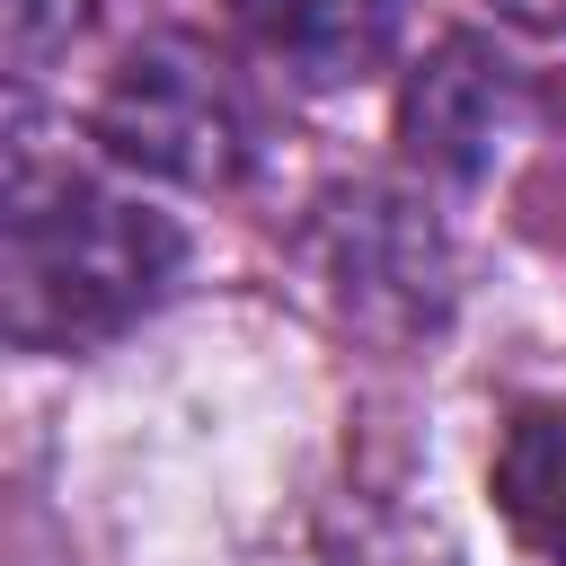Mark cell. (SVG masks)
I'll use <instances>...</instances> for the list:
<instances>
[{"label":"cell","instance_id":"2","mask_svg":"<svg viewBox=\"0 0 566 566\" xmlns=\"http://www.w3.org/2000/svg\"><path fill=\"white\" fill-rule=\"evenodd\" d=\"M97 142L124 168H150L168 186H230L248 159L239 97H230L221 62L186 35H150L115 62V80L97 97Z\"/></svg>","mask_w":566,"mask_h":566},{"label":"cell","instance_id":"5","mask_svg":"<svg viewBox=\"0 0 566 566\" xmlns=\"http://www.w3.org/2000/svg\"><path fill=\"white\" fill-rule=\"evenodd\" d=\"M239 18L301 88H345V80L380 71L398 0H239Z\"/></svg>","mask_w":566,"mask_h":566},{"label":"cell","instance_id":"7","mask_svg":"<svg viewBox=\"0 0 566 566\" xmlns=\"http://www.w3.org/2000/svg\"><path fill=\"white\" fill-rule=\"evenodd\" d=\"M88 9L97 0H9L0 18H9V62H44L53 44H71L80 27H88Z\"/></svg>","mask_w":566,"mask_h":566},{"label":"cell","instance_id":"4","mask_svg":"<svg viewBox=\"0 0 566 566\" xmlns=\"http://www.w3.org/2000/svg\"><path fill=\"white\" fill-rule=\"evenodd\" d=\"M398 133L424 168L442 177H478L495 168L504 133H513V71L495 62V44L478 35H442L416 80H407V106H398Z\"/></svg>","mask_w":566,"mask_h":566},{"label":"cell","instance_id":"6","mask_svg":"<svg viewBox=\"0 0 566 566\" xmlns=\"http://www.w3.org/2000/svg\"><path fill=\"white\" fill-rule=\"evenodd\" d=\"M495 504L513 513V531L548 557H566V416L557 407H531L504 424V451H495Z\"/></svg>","mask_w":566,"mask_h":566},{"label":"cell","instance_id":"1","mask_svg":"<svg viewBox=\"0 0 566 566\" xmlns=\"http://www.w3.org/2000/svg\"><path fill=\"white\" fill-rule=\"evenodd\" d=\"M177 274V230L88 177H35L18 159L9 177V248H0V292H9V336L35 354L97 345L133 327Z\"/></svg>","mask_w":566,"mask_h":566},{"label":"cell","instance_id":"3","mask_svg":"<svg viewBox=\"0 0 566 566\" xmlns=\"http://www.w3.org/2000/svg\"><path fill=\"white\" fill-rule=\"evenodd\" d=\"M310 265L336 292V310L380 327V336H416V327H433L451 310V248L389 186L327 195L318 221H310Z\"/></svg>","mask_w":566,"mask_h":566},{"label":"cell","instance_id":"8","mask_svg":"<svg viewBox=\"0 0 566 566\" xmlns=\"http://www.w3.org/2000/svg\"><path fill=\"white\" fill-rule=\"evenodd\" d=\"M513 27H539V35H566V0H495Z\"/></svg>","mask_w":566,"mask_h":566}]
</instances>
